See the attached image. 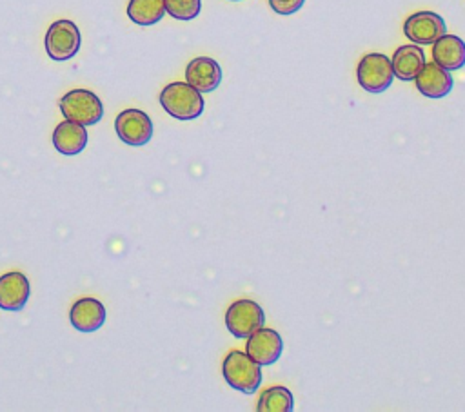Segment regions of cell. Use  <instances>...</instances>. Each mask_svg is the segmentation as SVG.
<instances>
[{
  "mask_svg": "<svg viewBox=\"0 0 465 412\" xmlns=\"http://www.w3.org/2000/svg\"><path fill=\"white\" fill-rule=\"evenodd\" d=\"M31 294V285L25 274L13 270L0 276V309L20 310L25 307Z\"/></svg>",
  "mask_w": 465,
  "mask_h": 412,
  "instance_id": "7c38bea8",
  "label": "cell"
},
{
  "mask_svg": "<svg viewBox=\"0 0 465 412\" xmlns=\"http://www.w3.org/2000/svg\"><path fill=\"white\" fill-rule=\"evenodd\" d=\"M165 13L176 20H193L200 15L202 0H163Z\"/></svg>",
  "mask_w": 465,
  "mask_h": 412,
  "instance_id": "d6986e66",
  "label": "cell"
},
{
  "mask_svg": "<svg viewBox=\"0 0 465 412\" xmlns=\"http://www.w3.org/2000/svg\"><path fill=\"white\" fill-rule=\"evenodd\" d=\"M447 33L445 20L432 11H418L403 22V34L418 45L434 44L440 36Z\"/></svg>",
  "mask_w": 465,
  "mask_h": 412,
  "instance_id": "52a82bcc",
  "label": "cell"
},
{
  "mask_svg": "<svg viewBox=\"0 0 465 412\" xmlns=\"http://www.w3.org/2000/svg\"><path fill=\"white\" fill-rule=\"evenodd\" d=\"M185 82L200 93H211L222 82V67L209 56L193 58L185 67Z\"/></svg>",
  "mask_w": 465,
  "mask_h": 412,
  "instance_id": "8fae6325",
  "label": "cell"
},
{
  "mask_svg": "<svg viewBox=\"0 0 465 412\" xmlns=\"http://www.w3.org/2000/svg\"><path fill=\"white\" fill-rule=\"evenodd\" d=\"M60 111L65 120L76 122L84 127L94 125L104 116L102 100L87 89H73L60 98Z\"/></svg>",
  "mask_w": 465,
  "mask_h": 412,
  "instance_id": "3957f363",
  "label": "cell"
},
{
  "mask_svg": "<svg viewBox=\"0 0 465 412\" xmlns=\"http://www.w3.org/2000/svg\"><path fill=\"white\" fill-rule=\"evenodd\" d=\"M231 2H240V0H231Z\"/></svg>",
  "mask_w": 465,
  "mask_h": 412,
  "instance_id": "44dd1931",
  "label": "cell"
},
{
  "mask_svg": "<svg viewBox=\"0 0 465 412\" xmlns=\"http://www.w3.org/2000/svg\"><path fill=\"white\" fill-rule=\"evenodd\" d=\"M391 64L396 78L401 82H411L425 65V53L418 44H407L394 51Z\"/></svg>",
  "mask_w": 465,
  "mask_h": 412,
  "instance_id": "2e32d148",
  "label": "cell"
},
{
  "mask_svg": "<svg viewBox=\"0 0 465 412\" xmlns=\"http://www.w3.org/2000/svg\"><path fill=\"white\" fill-rule=\"evenodd\" d=\"M53 145L65 156L80 154L87 145V129L76 122L64 120L53 131Z\"/></svg>",
  "mask_w": 465,
  "mask_h": 412,
  "instance_id": "5bb4252c",
  "label": "cell"
},
{
  "mask_svg": "<svg viewBox=\"0 0 465 412\" xmlns=\"http://www.w3.org/2000/svg\"><path fill=\"white\" fill-rule=\"evenodd\" d=\"M165 15L163 0H129L127 16L138 25H154Z\"/></svg>",
  "mask_w": 465,
  "mask_h": 412,
  "instance_id": "e0dca14e",
  "label": "cell"
},
{
  "mask_svg": "<svg viewBox=\"0 0 465 412\" xmlns=\"http://www.w3.org/2000/svg\"><path fill=\"white\" fill-rule=\"evenodd\" d=\"M69 321L80 332H94L105 321V307L94 298H82L73 303Z\"/></svg>",
  "mask_w": 465,
  "mask_h": 412,
  "instance_id": "4fadbf2b",
  "label": "cell"
},
{
  "mask_svg": "<svg viewBox=\"0 0 465 412\" xmlns=\"http://www.w3.org/2000/svg\"><path fill=\"white\" fill-rule=\"evenodd\" d=\"M294 408V399L289 388L285 387H271L265 388L260 397L256 410L258 412H291Z\"/></svg>",
  "mask_w": 465,
  "mask_h": 412,
  "instance_id": "ac0fdd59",
  "label": "cell"
},
{
  "mask_svg": "<svg viewBox=\"0 0 465 412\" xmlns=\"http://www.w3.org/2000/svg\"><path fill=\"white\" fill-rule=\"evenodd\" d=\"M222 372L231 388L254 394L262 383V368L242 350H231L222 365Z\"/></svg>",
  "mask_w": 465,
  "mask_h": 412,
  "instance_id": "7a4b0ae2",
  "label": "cell"
},
{
  "mask_svg": "<svg viewBox=\"0 0 465 412\" xmlns=\"http://www.w3.org/2000/svg\"><path fill=\"white\" fill-rule=\"evenodd\" d=\"M356 78L361 89L367 93H383L391 87L394 80V71L391 58L381 53H369L365 54L356 67Z\"/></svg>",
  "mask_w": 465,
  "mask_h": 412,
  "instance_id": "277c9868",
  "label": "cell"
},
{
  "mask_svg": "<svg viewBox=\"0 0 465 412\" xmlns=\"http://www.w3.org/2000/svg\"><path fill=\"white\" fill-rule=\"evenodd\" d=\"M160 103L176 120H194L203 113L202 93L187 82L167 83L160 93Z\"/></svg>",
  "mask_w": 465,
  "mask_h": 412,
  "instance_id": "6da1fadb",
  "label": "cell"
},
{
  "mask_svg": "<svg viewBox=\"0 0 465 412\" xmlns=\"http://www.w3.org/2000/svg\"><path fill=\"white\" fill-rule=\"evenodd\" d=\"M118 138L133 147L145 145L153 138V122L140 109H125L114 120Z\"/></svg>",
  "mask_w": 465,
  "mask_h": 412,
  "instance_id": "ba28073f",
  "label": "cell"
},
{
  "mask_svg": "<svg viewBox=\"0 0 465 412\" xmlns=\"http://www.w3.org/2000/svg\"><path fill=\"white\" fill-rule=\"evenodd\" d=\"M303 2L305 0H269V5L274 13L287 16V15H292L298 9H302Z\"/></svg>",
  "mask_w": 465,
  "mask_h": 412,
  "instance_id": "ffe728a7",
  "label": "cell"
},
{
  "mask_svg": "<svg viewBox=\"0 0 465 412\" xmlns=\"http://www.w3.org/2000/svg\"><path fill=\"white\" fill-rule=\"evenodd\" d=\"M265 323L263 309L252 299H236L225 310L227 330L234 338H249Z\"/></svg>",
  "mask_w": 465,
  "mask_h": 412,
  "instance_id": "5b68a950",
  "label": "cell"
},
{
  "mask_svg": "<svg viewBox=\"0 0 465 412\" xmlns=\"http://www.w3.org/2000/svg\"><path fill=\"white\" fill-rule=\"evenodd\" d=\"M80 44V31L71 20H56L45 33V51L49 58L56 62L73 58L78 53Z\"/></svg>",
  "mask_w": 465,
  "mask_h": 412,
  "instance_id": "8992f818",
  "label": "cell"
},
{
  "mask_svg": "<svg viewBox=\"0 0 465 412\" xmlns=\"http://www.w3.org/2000/svg\"><path fill=\"white\" fill-rule=\"evenodd\" d=\"M416 89L427 98H443L452 91L454 78L450 71L440 67L436 62H425L421 71L414 78Z\"/></svg>",
  "mask_w": 465,
  "mask_h": 412,
  "instance_id": "30bf717a",
  "label": "cell"
},
{
  "mask_svg": "<svg viewBox=\"0 0 465 412\" xmlns=\"http://www.w3.org/2000/svg\"><path fill=\"white\" fill-rule=\"evenodd\" d=\"M432 62L447 71L465 65V42L456 34H443L432 44Z\"/></svg>",
  "mask_w": 465,
  "mask_h": 412,
  "instance_id": "9a60e30c",
  "label": "cell"
},
{
  "mask_svg": "<svg viewBox=\"0 0 465 412\" xmlns=\"http://www.w3.org/2000/svg\"><path fill=\"white\" fill-rule=\"evenodd\" d=\"M283 350V339L282 336L272 329H258L247 338L245 354L254 359L260 367L262 365H272L280 359Z\"/></svg>",
  "mask_w": 465,
  "mask_h": 412,
  "instance_id": "9c48e42d",
  "label": "cell"
}]
</instances>
